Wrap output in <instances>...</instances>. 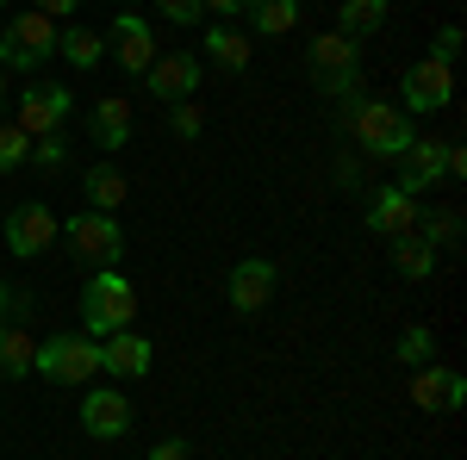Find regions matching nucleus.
<instances>
[{
  "mask_svg": "<svg viewBox=\"0 0 467 460\" xmlns=\"http://www.w3.org/2000/svg\"><path fill=\"white\" fill-rule=\"evenodd\" d=\"M75 112V94L63 87V81H32L26 94H19V131L26 138H57L63 131V118Z\"/></svg>",
  "mask_w": 467,
  "mask_h": 460,
  "instance_id": "obj_8",
  "label": "nucleus"
},
{
  "mask_svg": "<svg viewBox=\"0 0 467 460\" xmlns=\"http://www.w3.org/2000/svg\"><path fill=\"white\" fill-rule=\"evenodd\" d=\"M455 50H462V26H442V32H436V50H431V56L455 63Z\"/></svg>",
  "mask_w": 467,
  "mask_h": 460,
  "instance_id": "obj_34",
  "label": "nucleus"
},
{
  "mask_svg": "<svg viewBox=\"0 0 467 460\" xmlns=\"http://www.w3.org/2000/svg\"><path fill=\"white\" fill-rule=\"evenodd\" d=\"M330 175H337L343 193H361V162H356V156H337V162H330Z\"/></svg>",
  "mask_w": 467,
  "mask_h": 460,
  "instance_id": "obj_33",
  "label": "nucleus"
},
{
  "mask_svg": "<svg viewBox=\"0 0 467 460\" xmlns=\"http://www.w3.org/2000/svg\"><path fill=\"white\" fill-rule=\"evenodd\" d=\"M131 131H138V118H131V100L125 94H107L100 107L88 112V138L100 143V149H125Z\"/></svg>",
  "mask_w": 467,
  "mask_h": 460,
  "instance_id": "obj_18",
  "label": "nucleus"
},
{
  "mask_svg": "<svg viewBox=\"0 0 467 460\" xmlns=\"http://www.w3.org/2000/svg\"><path fill=\"white\" fill-rule=\"evenodd\" d=\"M393 162H399L393 187L418 199V193H431L436 180H442V143H431V138H411V143H405V149L393 156Z\"/></svg>",
  "mask_w": 467,
  "mask_h": 460,
  "instance_id": "obj_12",
  "label": "nucleus"
},
{
  "mask_svg": "<svg viewBox=\"0 0 467 460\" xmlns=\"http://www.w3.org/2000/svg\"><path fill=\"white\" fill-rule=\"evenodd\" d=\"M393 268L405 274V281H431L436 274V249L418 237V230H405V237H393Z\"/></svg>",
  "mask_w": 467,
  "mask_h": 460,
  "instance_id": "obj_22",
  "label": "nucleus"
},
{
  "mask_svg": "<svg viewBox=\"0 0 467 460\" xmlns=\"http://www.w3.org/2000/svg\"><path fill=\"white\" fill-rule=\"evenodd\" d=\"M50 56H57V19H44V13H19V19H6V32H0V69L37 75Z\"/></svg>",
  "mask_w": 467,
  "mask_h": 460,
  "instance_id": "obj_4",
  "label": "nucleus"
},
{
  "mask_svg": "<svg viewBox=\"0 0 467 460\" xmlns=\"http://www.w3.org/2000/svg\"><path fill=\"white\" fill-rule=\"evenodd\" d=\"M462 373L455 367H436V361H424V367H411V404H424V411H462Z\"/></svg>",
  "mask_w": 467,
  "mask_h": 460,
  "instance_id": "obj_15",
  "label": "nucleus"
},
{
  "mask_svg": "<svg viewBox=\"0 0 467 460\" xmlns=\"http://www.w3.org/2000/svg\"><path fill=\"white\" fill-rule=\"evenodd\" d=\"M26 156H32V138H26L19 125H0V175L26 169Z\"/></svg>",
  "mask_w": 467,
  "mask_h": 460,
  "instance_id": "obj_28",
  "label": "nucleus"
},
{
  "mask_svg": "<svg viewBox=\"0 0 467 460\" xmlns=\"http://www.w3.org/2000/svg\"><path fill=\"white\" fill-rule=\"evenodd\" d=\"M206 63H218L224 75L250 69V32H231V19L213 26V32H206Z\"/></svg>",
  "mask_w": 467,
  "mask_h": 460,
  "instance_id": "obj_21",
  "label": "nucleus"
},
{
  "mask_svg": "<svg viewBox=\"0 0 467 460\" xmlns=\"http://www.w3.org/2000/svg\"><path fill=\"white\" fill-rule=\"evenodd\" d=\"M150 460H187V442L169 435V442H156V448H150Z\"/></svg>",
  "mask_w": 467,
  "mask_h": 460,
  "instance_id": "obj_36",
  "label": "nucleus"
},
{
  "mask_svg": "<svg viewBox=\"0 0 467 460\" xmlns=\"http://www.w3.org/2000/svg\"><path fill=\"white\" fill-rule=\"evenodd\" d=\"M63 237V224H57V212L44 206V199H26L19 212H0V243L13 249L19 261H32V255H44V249Z\"/></svg>",
  "mask_w": 467,
  "mask_h": 460,
  "instance_id": "obj_7",
  "label": "nucleus"
},
{
  "mask_svg": "<svg viewBox=\"0 0 467 460\" xmlns=\"http://www.w3.org/2000/svg\"><path fill=\"white\" fill-rule=\"evenodd\" d=\"M306 69H312V81H318L324 100H356L361 94V44L343 32H318L312 37V50H306Z\"/></svg>",
  "mask_w": 467,
  "mask_h": 460,
  "instance_id": "obj_2",
  "label": "nucleus"
},
{
  "mask_svg": "<svg viewBox=\"0 0 467 460\" xmlns=\"http://www.w3.org/2000/svg\"><path fill=\"white\" fill-rule=\"evenodd\" d=\"M32 361H37L32 323H0V380H32Z\"/></svg>",
  "mask_w": 467,
  "mask_h": 460,
  "instance_id": "obj_20",
  "label": "nucleus"
},
{
  "mask_svg": "<svg viewBox=\"0 0 467 460\" xmlns=\"http://www.w3.org/2000/svg\"><path fill=\"white\" fill-rule=\"evenodd\" d=\"M131 318H138V292H131V281L119 268H100L94 281L81 286V323H88L94 342L112 336V330H131Z\"/></svg>",
  "mask_w": 467,
  "mask_h": 460,
  "instance_id": "obj_3",
  "label": "nucleus"
},
{
  "mask_svg": "<svg viewBox=\"0 0 467 460\" xmlns=\"http://www.w3.org/2000/svg\"><path fill=\"white\" fill-rule=\"evenodd\" d=\"M418 237H424L431 249H455V243H462V212H455V206H442V212L418 218Z\"/></svg>",
  "mask_w": 467,
  "mask_h": 460,
  "instance_id": "obj_26",
  "label": "nucleus"
},
{
  "mask_svg": "<svg viewBox=\"0 0 467 460\" xmlns=\"http://www.w3.org/2000/svg\"><path fill=\"white\" fill-rule=\"evenodd\" d=\"M32 13H44V19H69V13H81V0H32Z\"/></svg>",
  "mask_w": 467,
  "mask_h": 460,
  "instance_id": "obj_35",
  "label": "nucleus"
},
{
  "mask_svg": "<svg viewBox=\"0 0 467 460\" xmlns=\"http://www.w3.org/2000/svg\"><path fill=\"white\" fill-rule=\"evenodd\" d=\"M337 112H343V125L356 131V149H361V156H387V162H393L399 149L418 138V131H411V112H405V107H387V100H368V94L343 100Z\"/></svg>",
  "mask_w": 467,
  "mask_h": 460,
  "instance_id": "obj_1",
  "label": "nucleus"
},
{
  "mask_svg": "<svg viewBox=\"0 0 467 460\" xmlns=\"http://www.w3.org/2000/svg\"><path fill=\"white\" fill-rule=\"evenodd\" d=\"M125 6H138V0H125Z\"/></svg>",
  "mask_w": 467,
  "mask_h": 460,
  "instance_id": "obj_39",
  "label": "nucleus"
},
{
  "mask_svg": "<svg viewBox=\"0 0 467 460\" xmlns=\"http://www.w3.org/2000/svg\"><path fill=\"white\" fill-rule=\"evenodd\" d=\"M57 56H69L75 69H94L100 56H107V32H57Z\"/></svg>",
  "mask_w": 467,
  "mask_h": 460,
  "instance_id": "obj_24",
  "label": "nucleus"
},
{
  "mask_svg": "<svg viewBox=\"0 0 467 460\" xmlns=\"http://www.w3.org/2000/svg\"><path fill=\"white\" fill-rule=\"evenodd\" d=\"M32 373L50 386H81V380L100 373V342L94 336H50V342H37Z\"/></svg>",
  "mask_w": 467,
  "mask_h": 460,
  "instance_id": "obj_5",
  "label": "nucleus"
},
{
  "mask_svg": "<svg viewBox=\"0 0 467 460\" xmlns=\"http://www.w3.org/2000/svg\"><path fill=\"white\" fill-rule=\"evenodd\" d=\"M63 243L75 249V261H88V268H119V255H125V230H119V218L112 212H75L63 224Z\"/></svg>",
  "mask_w": 467,
  "mask_h": 460,
  "instance_id": "obj_6",
  "label": "nucleus"
},
{
  "mask_svg": "<svg viewBox=\"0 0 467 460\" xmlns=\"http://www.w3.org/2000/svg\"><path fill=\"white\" fill-rule=\"evenodd\" d=\"M0 6H6V0H0Z\"/></svg>",
  "mask_w": 467,
  "mask_h": 460,
  "instance_id": "obj_40",
  "label": "nucleus"
},
{
  "mask_svg": "<svg viewBox=\"0 0 467 460\" xmlns=\"http://www.w3.org/2000/svg\"><path fill=\"white\" fill-rule=\"evenodd\" d=\"M380 19H387V0H343V13H337V32L361 44V32H380Z\"/></svg>",
  "mask_w": 467,
  "mask_h": 460,
  "instance_id": "obj_25",
  "label": "nucleus"
},
{
  "mask_svg": "<svg viewBox=\"0 0 467 460\" xmlns=\"http://www.w3.org/2000/svg\"><path fill=\"white\" fill-rule=\"evenodd\" d=\"M200 6H206V13H224V19H237V13H244L250 0H200Z\"/></svg>",
  "mask_w": 467,
  "mask_h": 460,
  "instance_id": "obj_37",
  "label": "nucleus"
},
{
  "mask_svg": "<svg viewBox=\"0 0 467 460\" xmlns=\"http://www.w3.org/2000/svg\"><path fill=\"white\" fill-rule=\"evenodd\" d=\"M399 94H405V112H442L455 100V63H442V56L411 63L405 81H399Z\"/></svg>",
  "mask_w": 467,
  "mask_h": 460,
  "instance_id": "obj_10",
  "label": "nucleus"
},
{
  "mask_svg": "<svg viewBox=\"0 0 467 460\" xmlns=\"http://www.w3.org/2000/svg\"><path fill=\"white\" fill-rule=\"evenodd\" d=\"M81 429H88L94 442H119V435L131 429V398L119 386H88L81 392Z\"/></svg>",
  "mask_w": 467,
  "mask_h": 460,
  "instance_id": "obj_11",
  "label": "nucleus"
},
{
  "mask_svg": "<svg viewBox=\"0 0 467 460\" xmlns=\"http://www.w3.org/2000/svg\"><path fill=\"white\" fill-rule=\"evenodd\" d=\"M100 373H112V380H144L150 373V342L138 336V330L100 336Z\"/></svg>",
  "mask_w": 467,
  "mask_h": 460,
  "instance_id": "obj_17",
  "label": "nucleus"
},
{
  "mask_svg": "<svg viewBox=\"0 0 467 460\" xmlns=\"http://www.w3.org/2000/svg\"><path fill=\"white\" fill-rule=\"evenodd\" d=\"M156 13H162V26H181V32L206 19V6H200V0H156Z\"/></svg>",
  "mask_w": 467,
  "mask_h": 460,
  "instance_id": "obj_31",
  "label": "nucleus"
},
{
  "mask_svg": "<svg viewBox=\"0 0 467 460\" xmlns=\"http://www.w3.org/2000/svg\"><path fill=\"white\" fill-rule=\"evenodd\" d=\"M32 162H37V169H50V175H57V169L69 162V143H63V138H37V143H32Z\"/></svg>",
  "mask_w": 467,
  "mask_h": 460,
  "instance_id": "obj_32",
  "label": "nucleus"
},
{
  "mask_svg": "<svg viewBox=\"0 0 467 460\" xmlns=\"http://www.w3.org/2000/svg\"><path fill=\"white\" fill-rule=\"evenodd\" d=\"M169 131H175L181 143L200 138V131H206V112H200V100H175V107H169Z\"/></svg>",
  "mask_w": 467,
  "mask_h": 460,
  "instance_id": "obj_29",
  "label": "nucleus"
},
{
  "mask_svg": "<svg viewBox=\"0 0 467 460\" xmlns=\"http://www.w3.org/2000/svg\"><path fill=\"white\" fill-rule=\"evenodd\" d=\"M224 292H231V312H262L268 299H275V261H262V255H250V261H237L231 268V281H224Z\"/></svg>",
  "mask_w": 467,
  "mask_h": 460,
  "instance_id": "obj_14",
  "label": "nucleus"
},
{
  "mask_svg": "<svg viewBox=\"0 0 467 460\" xmlns=\"http://www.w3.org/2000/svg\"><path fill=\"white\" fill-rule=\"evenodd\" d=\"M144 75H150V94L175 107V100H193V87H200V56L175 50V56H156Z\"/></svg>",
  "mask_w": 467,
  "mask_h": 460,
  "instance_id": "obj_16",
  "label": "nucleus"
},
{
  "mask_svg": "<svg viewBox=\"0 0 467 460\" xmlns=\"http://www.w3.org/2000/svg\"><path fill=\"white\" fill-rule=\"evenodd\" d=\"M0 100H6V69H0Z\"/></svg>",
  "mask_w": 467,
  "mask_h": 460,
  "instance_id": "obj_38",
  "label": "nucleus"
},
{
  "mask_svg": "<svg viewBox=\"0 0 467 460\" xmlns=\"http://www.w3.org/2000/svg\"><path fill=\"white\" fill-rule=\"evenodd\" d=\"M393 354H399V367H424V361L436 354V330H431V323H411V330L399 336Z\"/></svg>",
  "mask_w": 467,
  "mask_h": 460,
  "instance_id": "obj_27",
  "label": "nucleus"
},
{
  "mask_svg": "<svg viewBox=\"0 0 467 460\" xmlns=\"http://www.w3.org/2000/svg\"><path fill=\"white\" fill-rule=\"evenodd\" d=\"M244 13H250V32H262V37H281L299 26V0H250Z\"/></svg>",
  "mask_w": 467,
  "mask_h": 460,
  "instance_id": "obj_23",
  "label": "nucleus"
},
{
  "mask_svg": "<svg viewBox=\"0 0 467 460\" xmlns=\"http://www.w3.org/2000/svg\"><path fill=\"white\" fill-rule=\"evenodd\" d=\"M0 323H32V292H19L13 281H0Z\"/></svg>",
  "mask_w": 467,
  "mask_h": 460,
  "instance_id": "obj_30",
  "label": "nucleus"
},
{
  "mask_svg": "<svg viewBox=\"0 0 467 460\" xmlns=\"http://www.w3.org/2000/svg\"><path fill=\"white\" fill-rule=\"evenodd\" d=\"M125 193H131V180L119 175L112 162H94V169L81 175V199H88V212H119Z\"/></svg>",
  "mask_w": 467,
  "mask_h": 460,
  "instance_id": "obj_19",
  "label": "nucleus"
},
{
  "mask_svg": "<svg viewBox=\"0 0 467 460\" xmlns=\"http://www.w3.org/2000/svg\"><path fill=\"white\" fill-rule=\"evenodd\" d=\"M418 218H424V212H418V199H411V193H399L393 180L368 193V230H380L387 243L405 237V230H418Z\"/></svg>",
  "mask_w": 467,
  "mask_h": 460,
  "instance_id": "obj_13",
  "label": "nucleus"
},
{
  "mask_svg": "<svg viewBox=\"0 0 467 460\" xmlns=\"http://www.w3.org/2000/svg\"><path fill=\"white\" fill-rule=\"evenodd\" d=\"M107 50L119 56V69H125V75H144L150 63H156V26L138 19L131 6H119L112 26H107Z\"/></svg>",
  "mask_w": 467,
  "mask_h": 460,
  "instance_id": "obj_9",
  "label": "nucleus"
}]
</instances>
